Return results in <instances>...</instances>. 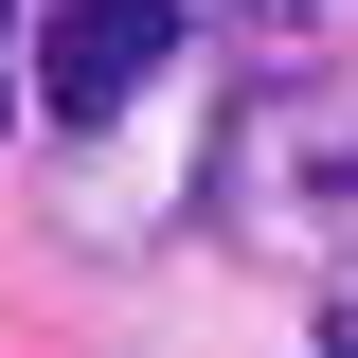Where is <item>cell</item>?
I'll list each match as a JSON object with an SVG mask.
<instances>
[{"mask_svg":"<svg viewBox=\"0 0 358 358\" xmlns=\"http://www.w3.org/2000/svg\"><path fill=\"white\" fill-rule=\"evenodd\" d=\"M322 358H358V287H341V322H322Z\"/></svg>","mask_w":358,"mask_h":358,"instance_id":"7a4b0ae2","label":"cell"},{"mask_svg":"<svg viewBox=\"0 0 358 358\" xmlns=\"http://www.w3.org/2000/svg\"><path fill=\"white\" fill-rule=\"evenodd\" d=\"M0 126H18V90H0Z\"/></svg>","mask_w":358,"mask_h":358,"instance_id":"3957f363","label":"cell"},{"mask_svg":"<svg viewBox=\"0 0 358 358\" xmlns=\"http://www.w3.org/2000/svg\"><path fill=\"white\" fill-rule=\"evenodd\" d=\"M179 72V0H54L36 18V108L54 126H126Z\"/></svg>","mask_w":358,"mask_h":358,"instance_id":"6da1fadb","label":"cell"}]
</instances>
